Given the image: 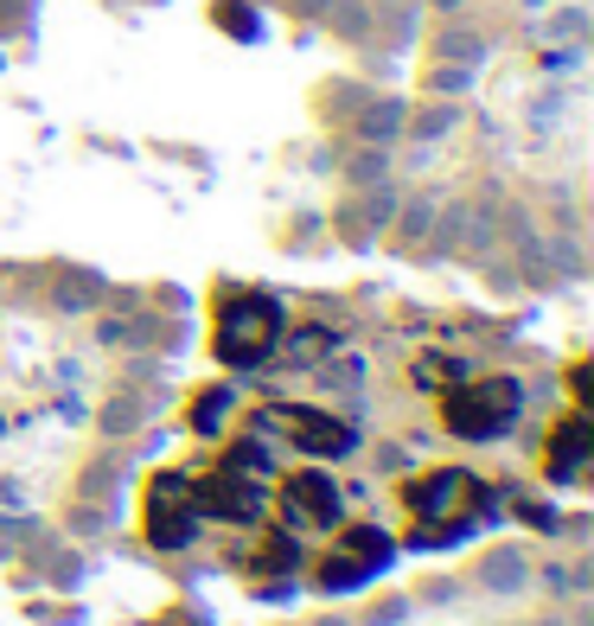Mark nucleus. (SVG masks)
I'll return each mask as SVG.
<instances>
[{"instance_id":"nucleus-12","label":"nucleus","mask_w":594,"mask_h":626,"mask_svg":"<svg viewBox=\"0 0 594 626\" xmlns=\"http://www.w3.org/2000/svg\"><path fill=\"white\" fill-rule=\"evenodd\" d=\"M134 422H141V403H129V396L103 410V428H109V435H122V428H134Z\"/></svg>"},{"instance_id":"nucleus-7","label":"nucleus","mask_w":594,"mask_h":626,"mask_svg":"<svg viewBox=\"0 0 594 626\" xmlns=\"http://www.w3.org/2000/svg\"><path fill=\"white\" fill-rule=\"evenodd\" d=\"M326 13H333L339 39H352V46H364V39H371V27H377L371 0H326Z\"/></svg>"},{"instance_id":"nucleus-14","label":"nucleus","mask_w":594,"mask_h":626,"mask_svg":"<svg viewBox=\"0 0 594 626\" xmlns=\"http://www.w3.org/2000/svg\"><path fill=\"white\" fill-rule=\"evenodd\" d=\"M550 32H556V39H582V32H588V13H582V7H568V13L550 20Z\"/></svg>"},{"instance_id":"nucleus-18","label":"nucleus","mask_w":594,"mask_h":626,"mask_svg":"<svg viewBox=\"0 0 594 626\" xmlns=\"http://www.w3.org/2000/svg\"><path fill=\"white\" fill-rule=\"evenodd\" d=\"M543 626H563V620H543Z\"/></svg>"},{"instance_id":"nucleus-13","label":"nucleus","mask_w":594,"mask_h":626,"mask_svg":"<svg viewBox=\"0 0 594 626\" xmlns=\"http://www.w3.org/2000/svg\"><path fill=\"white\" fill-rule=\"evenodd\" d=\"M582 435H588L582 422H568V428H563V454H556V473H575V454H582Z\"/></svg>"},{"instance_id":"nucleus-4","label":"nucleus","mask_w":594,"mask_h":626,"mask_svg":"<svg viewBox=\"0 0 594 626\" xmlns=\"http://www.w3.org/2000/svg\"><path fill=\"white\" fill-rule=\"evenodd\" d=\"M288 493L301 498V518H308V524H333V518H339L333 486H326L320 473H301V479H288Z\"/></svg>"},{"instance_id":"nucleus-16","label":"nucleus","mask_w":594,"mask_h":626,"mask_svg":"<svg viewBox=\"0 0 594 626\" xmlns=\"http://www.w3.org/2000/svg\"><path fill=\"white\" fill-rule=\"evenodd\" d=\"M313 626H352V620H339V614H326V620H313Z\"/></svg>"},{"instance_id":"nucleus-17","label":"nucleus","mask_w":594,"mask_h":626,"mask_svg":"<svg viewBox=\"0 0 594 626\" xmlns=\"http://www.w3.org/2000/svg\"><path fill=\"white\" fill-rule=\"evenodd\" d=\"M384 7H415V0H384Z\"/></svg>"},{"instance_id":"nucleus-5","label":"nucleus","mask_w":594,"mask_h":626,"mask_svg":"<svg viewBox=\"0 0 594 626\" xmlns=\"http://www.w3.org/2000/svg\"><path fill=\"white\" fill-rule=\"evenodd\" d=\"M486 588L492 595H524V582H531V563H524V556H517V549H492L486 556Z\"/></svg>"},{"instance_id":"nucleus-15","label":"nucleus","mask_w":594,"mask_h":626,"mask_svg":"<svg viewBox=\"0 0 594 626\" xmlns=\"http://www.w3.org/2000/svg\"><path fill=\"white\" fill-rule=\"evenodd\" d=\"M294 7H301V13H326V0H294Z\"/></svg>"},{"instance_id":"nucleus-3","label":"nucleus","mask_w":594,"mask_h":626,"mask_svg":"<svg viewBox=\"0 0 594 626\" xmlns=\"http://www.w3.org/2000/svg\"><path fill=\"white\" fill-rule=\"evenodd\" d=\"M403 129H410V103L403 97H371V103H359L364 148H390V141H403Z\"/></svg>"},{"instance_id":"nucleus-10","label":"nucleus","mask_w":594,"mask_h":626,"mask_svg":"<svg viewBox=\"0 0 594 626\" xmlns=\"http://www.w3.org/2000/svg\"><path fill=\"white\" fill-rule=\"evenodd\" d=\"M345 180L352 185H384L390 180V148H364V154L345 166Z\"/></svg>"},{"instance_id":"nucleus-1","label":"nucleus","mask_w":594,"mask_h":626,"mask_svg":"<svg viewBox=\"0 0 594 626\" xmlns=\"http://www.w3.org/2000/svg\"><path fill=\"white\" fill-rule=\"evenodd\" d=\"M275 340H282V307L262 301V294H243L231 307V320H224V359L231 365H262Z\"/></svg>"},{"instance_id":"nucleus-8","label":"nucleus","mask_w":594,"mask_h":626,"mask_svg":"<svg viewBox=\"0 0 594 626\" xmlns=\"http://www.w3.org/2000/svg\"><path fill=\"white\" fill-rule=\"evenodd\" d=\"M435 52H441V64H466V71H473V64L486 58V39L466 32V27H454V32H441L435 39Z\"/></svg>"},{"instance_id":"nucleus-2","label":"nucleus","mask_w":594,"mask_h":626,"mask_svg":"<svg viewBox=\"0 0 594 626\" xmlns=\"http://www.w3.org/2000/svg\"><path fill=\"white\" fill-rule=\"evenodd\" d=\"M473 396V410L466 403H447V422L461 428V435H492V428H505V422L517 416V384L512 377H492V384H480V391H466Z\"/></svg>"},{"instance_id":"nucleus-9","label":"nucleus","mask_w":594,"mask_h":626,"mask_svg":"<svg viewBox=\"0 0 594 626\" xmlns=\"http://www.w3.org/2000/svg\"><path fill=\"white\" fill-rule=\"evenodd\" d=\"M454 122H461V109L454 103H435V109H422V115H410V141H441V134H454Z\"/></svg>"},{"instance_id":"nucleus-11","label":"nucleus","mask_w":594,"mask_h":626,"mask_svg":"<svg viewBox=\"0 0 594 626\" xmlns=\"http://www.w3.org/2000/svg\"><path fill=\"white\" fill-rule=\"evenodd\" d=\"M435 97H461L466 83H473V71H466V64H435Z\"/></svg>"},{"instance_id":"nucleus-6","label":"nucleus","mask_w":594,"mask_h":626,"mask_svg":"<svg viewBox=\"0 0 594 626\" xmlns=\"http://www.w3.org/2000/svg\"><path fill=\"white\" fill-rule=\"evenodd\" d=\"M435 211H441L435 192H422V199H410V205H396V236H403V243H429V231H435Z\"/></svg>"}]
</instances>
